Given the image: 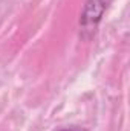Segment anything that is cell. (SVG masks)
<instances>
[{
  "instance_id": "obj_1",
  "label": "cell",
  "mask_w": 130,
  "mask_h": 131,
  "mask_svg": "<svg viewBox=\"0 0 130 131\" xmlns=\"http://www.w3.org/2000/svg\"><path fill=\"white\" fill-rule=\"evenodd\" d=\"M58 131H84V130H80V128H66V130H58Z\"/></svg>"
}]
</instances>
